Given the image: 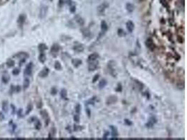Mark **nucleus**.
I'll return each instance as SVG.
<instances>
[{
    "mask_svg": "<svg viewBox=\"0 0 187 140\" xmlns=\"http://www.w3.org/2000/svg\"><path fill=\"white\" fill-rule=\"evenodd\" d=\"M98 67V62L97 61H93V62H90L89 65H88V70L90 72H93L95 71Z\"/></svg>",
    "mask_w": 187,
    "mask_h": 140,
    "instance_id": "nucleus-9",
    "label": "nucleus"
},
{
    "mask_svg": "<svg viewBox=\"0 0 187 140\" xmlns=\"http://www.w3.org/2000/svg\"><path fill=\"white\" fill-rule=\"evenodd\" d=\"M49 74V69L47 68V67H45L43 70H41L39 74V76L41 77V78H45Z\"/></svg>",
    "mask_w": 187,
    "mask_h": 140,
    "instance_id": "nucleus-15",
    "label": "nucleus"
},
{
    "mask_svg": "<svg viewBox=\"0 0 187 140\" xmlns=\"http://www.w3.org/2000/svg\"><path fill=\"white\" fill-rule=\"evenodd\" d=\"M65 3H67L68 5H72V0H65Z\"/></svg>",
    "mask_w": 187,
    "mask_h": 140,
    "instance_id": "nucleus-50",
    "label": "nucleus"
},
{
    "mask_svg": "<svg viewBox=\"0 0 187 140\" xmlns=\"http://www.w3.org/2000/svg\"><path fill=\"white\" fill-rule=\"evenodd\" d=\"M126 28H127V31H128L130 33L133 32L134 29H135V24H134L133 22L131 21V20L127 21V23H126Z\"/></svg>",
    "mask_w": 187,
    "mask_h": 140,
    "instance_id": "nucleus-13",
    "label": "nucleus"
},
{
    "mask_svg": "<svg viewBox=\"0 0 187 140\" xmlns=\"http://www.w3.org/2000/svg\"><path fill=\"white\" fill-rule=\"evenodd\" d=\"M122 90H123V88H122L121 83H119L117 87H116V92H119V93H120V92L122 91Z\"/></svg>",
    "mask_w": 187,
    "mask_h": 140,
    "instance_id": "nucleus-39",
    "label": "nucleus"
},
{
    "mask_svg": "<svg viewBox=\"0 0 187 140\" xmlns=\"http://www.w3.org/2000/svg\"><path fill=\"white\" fill-rule=\"evenodd\" d=\"M117 100H118V98L116 95H111L107 98L106 104H107V105H111V104L116 103L117 102Z\"/></svg>",
    "mask_w": 187,
    "mask_h": 140,
    "instance_id": "nucleus-6",
    "label": "nucleus"
},
{
    "mask_svg": "<svg viewBox=\"0 0 187 140\" xmlns=\"http://www.w3.org/2000/svg\"><path fill=\"white\" fill-rule=\"evenodd\" d=\"M107 30H108V25L105 20H102L101 22V32L103 33H105L107 32Z\"/></svg>",
    "mask_w": 187,
    "mask_h": 140,
    "instance_id": "nucleus-18",
    "label": "nucleus"
},
{
    "mask_svg": "<svg viewBox=\"0 0 187 140\" xmlns=\"http://www.w3.org/2000/svg\"><path fill=\"white\" fill-rule=\"evenodd\" d=\"M58 93V90L55 87H53L51 90V94L52 95H55L56 94Z\"/></svg>",
    "mask_w": 187,
    "mask_h": 140,
    "instance_id": "nucleus-38",
    "label": "nucleus"
},
{
    "mask_svg": "<svg viewBox=\"0 0 187 140\" xmlns=\"http://www.w3.org/2000/svg\"><path fill=\"white\" fill-rule=\"evenodd\" d=\"M177 88L179 89V90H183L184 88V82H180V83H177Z\"/></svg>",
    "mask_w": 187,
    "mask_h": 140,
    "instance_id": "nucleus-32",
    "label": "nucleus"
},
{
    "mask_svg": "<svg viewBox=\"0 0 187 140\" xmlns=\"http://www.w3.org/2000/svg\"><path fill=\"white\" fill-rule=\"evenodd\" d=\"M86 112L88 116L90 118V115H91V111H90V109L89 108H88V107H87L86 109Z\"/></svg>",
    "mask_w": 187,
    "mask_h": 140,
    "instance_id": "nucleus-44",
    "label": "nucleus"
},
{
    "mask_svg": "<svg viewBox=\"0 0 187 140\" xmlns=\"http://www.w3.org/2000/svg\"><path fill=\"white\" fill-rule=\"evenodd\" d=\"M25 19H26L25 15H24V14L20 15V16H19V18H18V24H19L20 25H22L24 23V22L25 21Z\"/></svg>",
    "mask_w": 187,
    "mask_h": 140,
    "instance_id": "nucleus-20",
    "label": "nucleus"
},
{
    "mask_svg": "<svg viewBox=\"0 0 187 140\" xmlns=\"http://www.w3.org/2000/svg\"><path fill=\"white\" fill-rule=\"evenodd\" d=\"M160 2H161V4H162L164 7H166L167 8H169V5H168V4H167V1H166L165 0H160Z\"/></svg>",
    "mask_w": 187,
    "mask_h": 140,
    "instance_id": "nucleus-42",
    "label": "nucleus"
},
{
    "mask_svg": "<svg viewBox=\"0 0 187 140\" xmlns=\"http://www.w3.org/2000/svg\"><path fill=\"white\" fill-rule=\"evenodd\" d=\"M20 90H21V88L20 86H17L15 88V91L17 92V93H19L20 91Z\"/></svg>",
    "mask_w": 187,
    "mask_h": 140,
    "instance_id": "nucleus-51",
    "label": "nucleus"
},
{
    "mask_svg": "<svg viewBox=\"0 0 187 140\" xmlns=\"http://www.w3.org/2000/svg\"><path fill=\"white\" fill-rule=\"evenodd\" d=\"M107 85V81L106 79H102V80H101L100 81V83H99V88L100 89H103Z\"/></svg>",
    "mask_w": 187,
    "mask_h": 140,
    "instance_id": "nucleus-24",
    "label": "nucleus"
},
{
    "mask_svg": "<svg viewBox=\"0 0 187 140\" xmlns=\"http://www.w3.org/2000/svg\"><path fill=\"white\" fill-rule=\"evenodd\" d=\"M42 107V102H40L38 104H37V108H39V109H41Z\"/></svg>",
    "mask_w": 187,
    "mask_h": 140,
    "instance_id": "nucleus-53",
    "label": "nucleus"
},
{
    "mask_svg": "<svg viewBox=\"0 0 187 140\" xmlns=\"http://www.w3.org/2000/svg\"><path fill=\"white\" fill-rule=\"evenodd\" d=\"M66 130H67L68 131H69V133H72V129H71V127L69 126V125H68V126L66 127Z\"/></svg>",
    "mask_w": 187,
    "mask_h": 140,
    "instance_id": "nucleus-52",
    "label": "nucleus"
},
{
    "mask_svg": "<svg viewBox=\"0 0 187 140\" xmlns=\"http://www.w3.org/2000/svg\"><path fill=\"white\" fill-rule=\"evenodd\" d=\"M126 10L127 11V12H129V13H132L134 11V8H135L133 4H131V3H129V2L126 4Z\"/></svg>",
    "mask_w": 187,
    "mask_h": 140,
    "instance_id": "nucleus-21",
    "label": "nucleus"
},
{
    "mask_svg": "<svg viewBox=\"0 0 187 140\" xmlns=\"http://www.w3.org/2000/svg\"><path fill=\"white\" fill-rule=\"evenodd\" d=\"M41 115L42 116V117L44 118V119H46L48 118V113L46 112V111H45V110H43V111H41L40 112Z\"/></svg>",
    "mask_w": 187,
    "mask_h": 140,
    "instance_id": "nucleus-31",
    "label": "nucleus"
},
{
    "mask_svg": "<svg viewBox=\"0 0 187 140\" xmlns=\"http://www.w3.org/2000/svg\"><path fill=\"white\" fill-rule=\"evenodd\" d=\"M46 60V57L45 53H44V52L41 53L39 56V62H41V63H44Z\"/></svg>",
    "mask_w": 187,
    "mask_h": 140,
    "instance_id": "nucleus-22",
    "label": "nucleus"
},
{
    "mask_svg": "<svg viewBox=\"0 0 187 140\" xmlns=\"http://www.w3.org/2000/svg\"><path fill=\"white\" fill-rule=\"evenodd\" d=\"M32 109H33V106H32V104H30L27 107V111H26V115L27 114H29V113H30L31 111H32Z\"/></svg>",
    "mask_w": 187,
    "mask_h": 140,
    "instance_id": "nucleus-34",
    "label": "nucleus"
},
{
    "mask_svg": "<svg viewBox=\"0 0 187 140\" xmlns=\"http://www.w3.org/2000/svg\"><path fill=\"white\" fill-rule=\"evenodd\" d=\"M74 120L76 122V123H79V120H80V116H79V114L76 113L74 116Z\"/></svg>",
    "mask_w": 187,
    "mask_h": 140,
    "instance_id": "nucleus-36",
    "label": "nucleus"
},
{
    "mask_svg": "<svg viewBox=\"0 0 187 140\" xmlns=\"http://www.w3.org/2000/svg\"><path fill=\"white\" fill-rule=\"evenodd\" d=\"M99 58V55L97 53H94L90 54L88 58V62H93V61H95L96 60L97 58Z\"/></svg>",
    "mask_w": 187,
    "mask_h": 140,
    "instance_id": "nucleus-16",
    "label": "nucleus"
},
{
    "mask_svg": "<svg viewBox=\"0 0 187 140\" xmlns=\"http://www.w3.org/2000/svg\"><path fill=\"white\" fill-rule=\"evenodd\" d=\"M157 123V119L155 116H151L150 117V118L149 119V121L148 123H146L145 126L147 128H153L154 127V125Z\"/></svg>",
    "mask_w": 187,
    "mask_h": 140,
    "instance_id": "nucleus-3",
    "label": "nucleus"
},
{
    "mask_svg": "<svg viewBox=\"0 0 187 140\" xmlns=\"http://www.w3.org/2000/svg\"><path fill=\"white\" fill-rule=\"evenodd\" d=\"M4 115H3L2 113H0V120H4Z\"/></svg>",
    "mask_w": 187,
    "mask_h": 140,
    "instance_id": "nucleus-55",
    "label": "nucleus"
},
{
    "mask_svg": "<svg viewBox=\"0 0 187 140\" xmlns=\"http://www.w3.org/2000/svg\"><path fill=\"white\" fill-rule=\"evenodd\" d=\"M7 1H8V0H0V4H3V3H5Z\"/></svg>",
    "mask_w": 187,
    "mask_h": 140,
    "instance_id": "nucleus-58",
    "label": "nucleus"
},
{
    "mask_svg": "<svg viewBox=\"0 0 187 140\" xmlns=\"http://www.w3.org/2000/svg\"><path fill=\"white\" fill-rule=\"evenodd\" d=\"M18 116H19V117H22V109H20V110L18 111Z\"/></svg>",
    "mask_w": 187,
    "mask_h": 140,
    "instance_id": "nucleus-54",
    "label": "nucleus"
},
{
    "mask_svg": "<svg viewBox=\"0 0 187 140\" xmlns=\"http://www.w3.org/2000/svg\"><path fill=\"white\" fill-rule=\"evenodd\" d=\"M99 78H100V75H99V74H95V75L94 76L93 79V83H96V82L98 81Z\"/></svg>",
    "mask_w": 187,
    "mask_h": 140,
    "instance_id": "nucleus-40",
    "label": "nucleus"
},
{
    "mask_svg": "<svg viewBox=\"0 0 187 140\" xmlns=\"http://www.w3.org/2000/svg\"><path fill=\"white\" fill-rule=\"evenodd\" d=\"M74 20L75 21L77 22V24H79L80 26H83L84 25V24H85V21L83 19V18L82 17H81L79 15H78V14H76V15H75V16H74Z\"/></svg>",
    "mask_w": 187,
    "mask_h": 140,
    "instance_id": "nucleus-12",
    "label": "nucleus"
},
{
    "mask_svg": "<svg viewBox=\"0 0 187 140\" xmlns=\"http://www.w3.org/2000/svg\"><path fill=\"white\" fill-rule=\"evenodd\" d=\"M41 127V123L39 120L37 119V120H35V128L39 130H40Z\"/></svg>",
    "mask_w": 187,
    "mask_h": 140,
    "instance_id": "nucleus-30",
    "label": "nucleus"
},
{
    "mask_svg": "<svg viewBox=\"0 0 187 140\" xmlns=\"http://www.w3.org/2000/svg\"><path fill=\"white\" fill-rule=\"evenodd\" d=\"M60 51V46L57 44H53L52 46H51V55L53 56L54 58L57 57L58 54V52Z\"/></svg>",
    "mask_w": 187,
    "mask_h": 140,
    "instance_id": "nucleus-2",
    "label": "nucleus"
},
{
    "mask_svg": "<svg viewBox=\"0 0 187 140\" xmlns=\"http://www.w3.org/2000/svg\"><path fill=\"white\" fill-rule=\"evenodd\" d=\"M9 79H10V77L7 75H4V76H2V81H3L4 83H7Z\"/></svg>",
    "mask_w": 187,
    "mask_h": 140,
    "instance_id": "nucleus-33",
    "label": "nucleus"
},
{
    "mask_svg": "<svg viewBox=\"0 0 187 140\" xmlns=\"http://www.w3.org/2000/svg\"><path fill=\"white\" fill-rule=\"evenodd\" d=\"M76 11V7L75 6H72L71 8H70V12L71 13H75Z\"/></svg>",
    "mask_w": 187,
    "mask_h": 140,
    "instance_id": "nucleus-49",
    "label": "nucleus"
},
{
    "mask_svg": "<svg viewBox=\"0 0 187 140\" xmlns=\"http://www.w3.org/2000/svg\"><path fill=\"white\" fill-rule=\"evenodd\" d=\"M117 34H118V35H119V37H124V36L126 35V32H125L123 29H118V32H117Z\"/></svg>",
    "mask_w": 187,
    "mask_h": 140,
    "instance_id": "nucleus-27",
    "label": "nucleus"
},
{
    "mask_svg": "<svg viewBox=\"0 0 187 140\" xmlns=\"http://www.w3.org/2000/svg\"><path fill=\"white\" fill-rule=\"evenodd\" d=\"M37 120V118H35V117H32V118H31L30 120V122H34V121H35V120Z\"/></svg>",
    "mask_w": 187,
    "mask_h": 140,
    "instance_id": "nucleus-56",
    "label": "nucleus"
},
{
    "mask_svg": "<svg viewBox=\"0 0 187 140\" xmlns=\"http://www.w3.org/2000/svg\"><path fill=\"white\" fill-rule=\"evenodd\" d=\"M145 45H146V46L150 50V51H153L154 49H155V44H154V41L152 40V39H151V38H149V39H147V41H146V42H145Z\"/></svg>",
    "mask_w": 187,
    "mask_h": 140,
    "instance_id": "nucleus-5",
    "label": "nucleus"
},
{
    "mask_svg": "<svg viewBox=\"0 0 187 140\" xmlns=\"http://www.w3.org/2000/svg\"><path fill=\"white\" fill-rule=\"evenodd\" d=\"M96 98H97V97L95 96L93 97H92L91 99L88 100L86 102V106H88V105H89V104H93V105H94V104H95V101H96Z\"/></svg>",
    "mask_w": 187,
    "mask_h": 140,
    "instance_id": "nucleus-25",
    "label": "nucleus"
},
{
    "mask_svg": "<svg viewBox=\"0 0 187 140\" xmlns=\"http://www.w3.org/2000/svg\"><path fill=\"white\" fill-rule=\"evenodd\" d=\"M2 109H3V111H7V102H4V103H3V105H2Z\"/></svg>",
    "mask_w": 187,
    "mask_h": 140,
    "instance_id": "nucleus-45",
    "label": "nucleus"
},
{
    "mask_svg": "<svg viewBox=\"0 0 187 140\" xmlns=\"http://www.w3.org/2000/svg\"><path fill=\"white\" fill-rule=\"evenodd\" d=\"M47 11H48V7L46 6H41L39 10V17L41 19H43L46 17L47 14Z\"/></svg>",
    "mask_w": 187,
    "mask_h": 140,
    "instance_id": "nucleus-4",
    "label": "nucleus"
},
{
    "mask_svg": "<svg viewBox=\"0 0 187 140\" xmlns=\"http://www.w3.org/2000/svg\"><path fill=\"white\" fill-rule=\"evenodd\" d=\"M124 123H125V124H126V125H127V126H130V125H133L132 121L130 120L129 119H125V120H124Z\"/></svg>",
    "mask_w": 187,
    "mask_h": 140,
    "instance_id": "nucleus-41",
    "label": "nucleus"
},
{
    "mask_svg": "<svg viewBox=\"0 0 187 140\" xmlns=\"http://www.w3.org/2000/svg\"><path fill=\"white\" fill-rule=\"evenodd\" d=\"M177 41H178L179 43L181 44V43L184 42V39H183V38H182L181 36H178V37H177Z\"/></svg>",
    "mask_w": 187,
    "mask_h": 140,
    "instance_id": "nucleus-47",
    "label": "nucleus"
},
{
    "mask_svg": "<svg viewBox=\"0 0 187 140\" xmlns=\"http://www.w3.org/2000/svg\"><path fill=\"white\" fill-rule=\"evenodd\" d=\"M83 126L78 125H76V124H74V130L75 132L80 131V130H83Z\"/></svg>",
    "mask_w": 187,
    "mask_h": 140,
    "instance_id": "nucleus-29",
    "label": "nucleus"
},
{
    "mask_svg": "<svg viewBox=\"0 0 187 140\" xmlns=\"http://www.w3.org/2000/svg\"><path fill=\"white\" fill-rule=\"evenodd\" d=\"M110 129L112 131V140L113 139H116L119 136V133H118V130L114 125H110Z\"/></svg>",
    "mask_w": 187,
    "mask_h": 140,
    "instance_id": "nucleus-11",
    "label": "nucleus"
},
{
    "mask_svg": "<svg viewBox=\"0 0 187 140\" xmlns=\"http://www.w3.org/2000/svg\"><path fill=\"white\" fill-rule=\"evenodd\" d=\"M72 64L75 68H78L80 65H82V60L78 58H74L72 60Z\"/></svg>",
    "mask_w": 187,
    "mask_h": 140,
    "instance_id": "nucleus-14",
    "label": "nucleus"
},
{
    "mask_svg": "<svg viewBox=\"0 0 187 140\" xmlns=\"http://www.w3.org/2000/svg\"><path fill=\"white\" fill-rule=\"evenodd\" d=\"M54 67H55V69L56 70H58H58H60V69H62V65H61V64H60V62L59 61H55Z\"/></svg>",
    "mask_w": 187,
    "mask_h": 140,
    "instance_id": "nucleus-28",
    "label": "nucleus"
},
{
    "mask_svg": "<svg viewBox=\"0 0 187 140\" xmlns=\"http://www.w3.org/2000/svg\"><path fill=\"white\" fill-rule=\"evenodd\" d=\"M73 50L77 53H81L84 51V47L82 44H77L73 47Z\"/></svg>",
    "mask_w": 187,
    "mask_h": 140,
    "instance_id": "nucleus-17",
    "label": "nucleus"
},
{
    "mask_svg": "<svg viewBox=\"0 0 187 140\" xmlns=\"http://www.w3.org/2000/svg\"><path fill=\"white\" fill-rule=\"evenodd\" d=\"M81 105L79 104H76V106L75 107V111H76V113L79 114L81 112Z\"/></svg>",
    "mask_w": 187,
    "mask_h": 140,
    "instance_id": "nucleus-37",
    "label": "nucleus"
},
{
    "mask_svg": "<svg viewBox=\"0 0 187 140\" xmlns=\"http://www.w3.org/2000/svg\"><path fill=\"white\" fill-rule=\"evenodd\" d=\"M25 62V58H22V60H20V65H21V64H22V63H24Z\"/></svg>",
    "mask_w": 187,
    "mask_h": 140,
    "instance_id": "nucleus-57",
    "label": "nucleus"
},
{
    "mask_svg": "<svg viewBox=\"0 0 187 140\" xmlns=\"http://www.w3.org/2000/svg\"><path fill=\"white\" fill-rule=\"evenodd\" d=\"M7 66L8 67H14V65H15V62H14L13 60H8V62H7Z\"/></svg>",
    "mask_w": 187,
    "mask_h": 140,
    "instance_id": "nucleus-35",
    "label": "nucleus"
},
{
    "mask_svg": "<svg viewBox=\"0 0 187 140\" xmlns=\"http://www.w3.org/2000/svg\"><path fill=\"white\" fill-rule=\"evenodd\" d=\"M140 1H143V0H140Z\"/></svg>",
    "mask_w": 187,
    "mask_h": 140,
    "instance_id": "nucleus-59",
    "label": "nucleus"
},
{
    "mask_svg": "<svg viewBox=\"0 0 187 140\" xmlns=\"http://www.w3.org/2000/svg\"><path fill=\"white\" fill-rule=\"evenodd\" d=\"M109 132L106 131V132L105 133V134H104V135H103V139H104V140H107V137H109Z\"/></svg>",
    "mask_w": 187,
    "mask_h": 140,
    "instance_id": "nucleus-48",
    "label": "nucleus"
},
{
    "mask_svg": "<svg viewBox=\"0 0 187 140\" xmlns=\"http://www.w3.org/2000/svg\"><path fill=\"white\" fill-rule=\"evenodd\" d=\"M114 64H115V62H114V61H110L109 63H108V68H109V72L110 74L112 75V76H116V73L115 72V69H114Z\"/></svg>",
    "mask_w": 187,
    "mask_h": 140,
    "instance_id": "nucleus-7",
    "label": "nucleus"
},
{
    "mask_svg": "<svg viewBox=\"0 0 187 140\" xmlns=\"http://www.w3.org/2000/svg\"><path fill=\"white\" fill-rule=\"evenodd\" d=\"M170 1H171V0H170Z\"/></svg>",
    "mask_w": 187,
    "mask_h": 140,
    "instance_id": "nucleus-60",
    "label": "nucleus"
},
{
    "mask_svg": "<svg viewBox=\"0 0 187 140\" xmlns=\"http://www.w3.org/2000/svg\"><path fill=\"white\" fill-rule=\"evenodd\" d=\"M81 32L82 33L83 36L85 38H89V37H91V32H90V30L88 28H86V27L82 28L81 29Z\"/></svg>",
    "mask_w": 187,
    "mask_h": 140,
    "instance_id": "nucleus-10",
    "label": "nucleus"
},
{
    "mask_svg": "<svg viewBox=\"0 0 187 140\" xmlns=\"http://www.w3.org/2000/svg\"><path fill=\"white\" fill-rule=\"evenodd\" d=\"M109 7V4L107 2H104L97 8V12L99 15H104L106 8Z\"/></svg>",
    "mask_w": 187,
    "mask_h": 140,
    "instance_id": "nucleus-1",
    "label": "nucleus"
},
{
    "mask_svg": "<svg viewBox=\"0 0 187 140\" xmlns=\"http://www.w3.org/2000/svg\"><path fill=\"white\" fill-rule=\"evenodd\" d=\"M29 86H30V80H29V79H25L24 80V82H23V88H24V90H26L27 88H28Z\"/></svg>",
    "mask_w": 187,
    "mask_h": 140,
    "instance_id": "nucleus-26",
    "label": "nucleus"
},
{
    "mask_svg": "<svg viewBox=\"0 0 187 140\" xmlns=\"http://www.w3.org/2000/svg\"><path fill=\"white\" fill-rule=\"evenodd\" d=\"M12 73L14 75H18V74L20 73V70H19V69H15L14 70H13Z\"/></svg>",
    "mask_w": 187,
    "mask_h": 140,
    "instance_id": "nucleus-46",
    "label": "nucleus"
},
{
    "mask_svg": "<svg viewBox=\"0 0 187 140\" xmlns=\"http://www.w3.org/2000/svg\"><path fill=\"white\" fill-rule=\"evenodd\" d=\"M60 97H61V98H62V99H63V100H68V98H67V91L66 89L62 88V89L61 90V92H60Z\"/></svg>",
    "mask_w": 187,
    "mask_h": 140,
    "instance_id": "nucleus-19",
    "label": "nucleus"
},
{
    "mask_svg": "<svg viewBox=\"0 0 187 140\" xmlns=\"http://www.w3.org/2000/svg\"><path fill=\"white\" fill-rule=\"evenodd\" d=\"M65 0H59V2H58V6L59 7H62V6L65 4Z\"/></svg>",
    "mask_w": 187,
    "mask_h": 140,
    "instance_id": "nucleus-43",
    "label": "nucleus"
},
{
    "mask_svg": "<svg viewBox=\"0 0 187 140\" xmlns=\"http://www.w3.org/2000/svg\"><path fill=\"white\" fill-rule=\"evenodd\" d=\"M47 48H48V47H47V46L45 44H40L38 46V49H39V51H40L41 53H42V52H44V51L47 50Z\"/></svg>",
    "mask_w": 187,
    "mask_h": 140,
    "instance_id": "nucleus-23",
    "label": "nucleus"
},
{
    "mask_svg": "<svg viewBox=\"0 0 187 140\" xmlns=\"http://www.w3.org/2000/svg\"><path fill=\"white\" fill-rule=\"evenodd\" d=\"M32 68H33V64L32 62L29 63L27 65V67L25 68V70L24 72V74L25 76H30L32 72Z\"/></svg>",
    "mask_w": 187,
    "mask_h": 140,
    "instance_id": "nucleus-8",
    "label": "nucleus"
}]
</instances>
